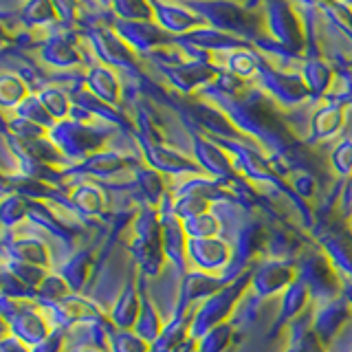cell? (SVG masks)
<instances>
[{"mask_svg":"<svg viewBox=\"0 0 352 352\" xmlns=\"http://www.w3.org/2000/svg\"><path fill=\"white\" fill-rule=\"evenodd\" d=\"M84 352H88V350H84Z\"/></svg>","mask_w":352,"mask_h":352,"instance_id":"12","label":"cell"},{"mask_svg":"<svg viewBox=\"0 0 352 352\" xmlns=\"http://www.w3.org/2000/svg\"><path fill=\"white\" fill-rule=\"evenodd\" d=\"M293 280V273L286 271V267H267L258 273L256 278V286L262 293H273L286 289V284Z\"/></svg>","mask_w":352,"mask_h":352,"instance_id":"2","label":"cell"},{"mask_svg":"<svg viewBox=\"0 0 352 352\" xmlns=\"http://www.w3.org/2000/svg\"><path fill=\"white\" fill-rule=\"evenodd\" d=\"M348 3H352V0H348Z\"/></svg>","mask_w":352,"mask_h":352,"instance_id":"11","label":"cell"},{"mask_svg":"<svg viewBox=\"0 0 352 352\" xmlns=\"http://www.w3.org/2000/svg\"><path fill=\"white\" fill-rule=\"evenodd\" d=\"M333 161L337 163V168L341 172H350L352 170V143L350 141L341 143V146L337 148V152L333 154Z\"/></svg>","mask_w":352,"mask_h":352,"instance_id":"9","label":"cell"},{"mask_svg":"<svg viewBox=\"0 0 352 352\" xmlns=\"http://www.w3.org/2000/svg\"><path fill=\"white\" fill-rule=\"evenodd\" d=\"M124 341H117V352H148V339L139 337H121Z\"/></svg>","mask_w":352,"mask_h":352,"instance_id":"10","label":"cell"},{"mask_svg":"<svg viewBox=\"0 0 352 352\" xmlns=\"http://www.w3.org/2000/svg\"><path fill=\"white\" fill-rule=\"evenodd\" d=\"M190 256L192 262H196L203 271H212L216 267H223L229 258V251L227 245L214 238H194V242H190Z\"/></svg>","mask_w":352,"mask_h":352,"instance_id":"1","label":"cell"},{"mask_svg":"<svg viewBox=\"0 0 352 352\" xmlns=\"http://www.w3.org/2000/svg\"><path fill=\"white\" fill-rule=\"evenodd\" d=\"M117 11L126 18H135V20H150L152 18V9L146 0H115Z\"/></svg>","mask_w":352,"mask_h":352,"instance_id":"5","label":"cell"},{"mask_svg":"<svg viewBox=\"0 0 352 352\" xmlns=\"http://www.w3.org/2000/svg\"><path fill=\"white\" fill-rule=\"evenodd\" d=\"M88 84H91V88L99 97L108 99V102H115L119 95V84L108 69H93L91 77H88Z\"/></svg>","mask_w":352,"mask_h":352,"instance_id":"3","label":"cell"},{"mask_svg":"<svg viewBox=\"0 0 352 352\" xmlns=\"http://www.w3.org/2000/svg\"><path fill=\"white\" fill-rule=\"evenodd\" d=\"M218 234V223L216 218H212L209 214H201L192 218V229L190 236L194 238H214Z\"/></svg>","mask_w":352,"mask_h":352,"instance_id":"6","label":"cell"},{"mask_svg":"<svg viewBox=\"0 0 352 352\" xmlns=\"http://www.w3.org/2000/svg\"><path fill=\"white\" fill-rule=\"evenodd\" d=\"M25 95H27V88L22 86V82H18L16 77H3V102L7 106L22 102Z\"/></svg>","mask_w":352,"mask_h":352,"instance_id":"7","label":"cell"},{"mask_svg":"<svg viewBox=\"0 0 352 352\" xmlns=\"http://www.w3.org/2000/svg\"><path fill=\"white\" fill-rule=\"evenodd\" d=\"M42 102H44V110L53 117H62L66 113V99L58 91H47L42 95Z\"/></svg>","mask_w":352,"mask_h":352,"instance_id":"8","label":"cell"},{"mask_svg":"<svg viewBox=\"0 0 352 352\" xmlns=\"http://www.w3.org/2000/svg\"><path fill=\"white\" fill-rule=\"evenodd\" d=\"M341 121H344V113H341V108H339V106L324 108L322 113H317V117H315V124H313L315 135H319V137L333 135V132L339 130Z\"/></svg>","mask_w":352,"mask_h":352,"instance_id":"4","label":"cell"}]
</instances>
